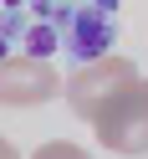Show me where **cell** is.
I'll use <instances>...</instances> for the list:
<instances>
[{
    "instance_id": "2",
    "label": "cell",
    "mask_w": 148,
    "mask_h": 159,
    "mask_svg": "<svg viewBox=\"0 0 148 159\" xmlns=\"http://www.w3.org/2000/svg\"><path fill=\"white\" fill-rule=\"evenodd\" d=\"M133 82H138V67L128 62V57H97V62L77 67V72L66 77L61 98H66V108H72L77 118H87V123H92V118L102 113V108L112 103L123 87H133Z\"/></svg>"
},
{
    "instance_id": "1",
    "label": "cell",
    "mask_w": 148,
    "mask_h": 159,
    "mask_svg": "<svg viewBox=\"0 0 148 159\" xmlns=\"http://www.w3.org/2000/svg\"><path fill=\"white\" fill-rule=\"evenodd\" d=\"M92 128H97V144L107 154H123V159L148 154V77H138L133 87H123L92 118Z\"/></svg>"
},
{
    "instance_id": "5",
    "label": "cell",
    "mask_w": 148,
    "mask_h": 159,
    "mask_svg": "<svg viewBox=\"0 0 148 159\" xmlns=\"http://www.w3.org/2000/svg\"><path fill=\"white\" fill-rule=\"evenodd\" d=\"M0 159H21V149H15L11 139H0Z\"/></svg>"
},
{
    "instance_id": "3",
    "label": "cell",
    "mask_w": 148,
    "mask_h": 159,
    "mask_svg": "<svg viewBox=\"0 0 148 159\" xmlns=\"http://www.w3.org/2000/svg\"><path fill=\"white\" fill-rule=\"evenodd\" d=\"M61 87H66V77H56V67L41 62V57H5L0 62V108L51 103Z\"/></svg>"
},
{
    "instance_id": "4",
    "label": "cell",
    "mask_w": 148,
    "mask_h": 159,
    "mask_svg": "<svg viewBox=\"0 0 148 159\" xmlns=\"http://www.w3.org/2000/svg\"><path fill=\"white\" fill-rule=\"evenodd\" d=\"M31 159H92L82 144H72V139H51V144H41Z\"/></svg>"
}]
</instances>
